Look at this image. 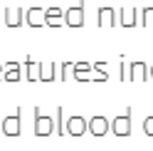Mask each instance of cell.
<instances>
[{
  "label": "cell",
  "instance_id": "6da1fadb",
  "mask_svg": "<svg viewBox=\"0 0 153 151\" xmlns=\"http://www.w3.org/2000/svg\"><path fill=\"white\" fill-rule=\"evenodd\" d=\"M67 131H69L72 136H79L87 131V119H82V117H69L67 119Z\"/></svg>",
  "mask_w": 153,
  "mask_h": 151
},
{
  "label": "cell",
  "instance_id": "7a4b0ae2",
  "mask_svg": "<svg viewBox=\"0 0 153 151\" xmlns=\"http://www.w3.org/2000/svg\"><path fill=\"white\" fill-rule=\"evenodd\" d=\"M106 129H109L106 117H91L89 119V131H91L94 136H104V134H106Z\"/></svg>",
  "mask_w": 153,
  "mask_h": 151
},
{
  "label": "cell",
  "instance_id": "3957f363",
  "mask_svg": "<svg viewBox=\"0 0 153 151\" xmlns=\"http://www.w3.org/2000/svg\"><path fill=\"white\" fill-rule=\"evenodd\" d=\"M111 129H114V134H119V136H128L131 134V119L128 117H116L111 121Z\"/></svg>",
  "mask_w": 153,
  "mask_h": 151
},
{
  "label": "cell",
  "instance_id": "277c9868",
  "mask_svg": "<svg viewBox=\"0 0 153 151\" xmlns=\"http://www.w3.org/2000/svg\"><path fill=\"white\" fill-rule=\"evenodd\" d=\"M67 25H69V27H82L84 25L82 7H72V10H67Z\"/></svg>",
  "mask_w": 153,
  "mask_h": 151
},
{
  "label": "cell",
  "instance_id": "5b68a950",
  "mask_svg": "<svg viewBox=\"0 0 153 151\" xmlns=\"http://www.w3.org/2000/svg\"><path fill=\"white\" fill-rule=\"evenodd\" d=\"M27 25H32V27H42V25H47V20H45V10H40V7H32V10L27 13Z\"/></svg>",
  "mask_w": 153,
  "mask_h": 151
},
{
  "label": "cell",
  "instance_id": "8992f818",
  "mask_svg": "<svg viewBox=\"0 0 153 151\" xmlns=\"http://www.w3.org/2000/svg\"><path fill=\"white\" fill-rule=\"evenodd\" d=\"M3 134H10V136L20 134V117H17V114L3 121Z\"/></svg>",
  "mask_w": 153,
  "mask_h": 151
},
{
  "label": "cell",
  "instance_id": "52a82bcc",
  "mask_svg": "<svg viewBox=\"0 0 153 151\" xmlns=\"http://www.w3.org/2000/svg\"><path fill=\"white\" fill-rule=\"evenodd\" d=\"M35 131L40 136H47V134H52V121L42 117V114H37V121H35Z\"/></svg>",
  "mask_w": 153,
  "mask_h": 151
},
{
  "label": "cell",
  "instance_id": "ba28073f",
  "mask_svg": "<svg viewBox=\"0 0 153 151\" xmlns=\"http://www.w3.org/2000/svg\"><path fill=\"white\" fill-rule=\"evenodd\" d=\"M45 20H47V25H62V10H57V7L47 10L45 13Z\"/></svg>",
  "mask_w": 153,
  "mask_h": 151
},
{
  "label": "cell",
  "instance_id": "9c48e42d",
  "mask_svg": "<svg viewBox=\"0 0 153 151\" xmlns=\"http://www.w3.org/2000/svg\"><path fill=\"white\" fill-rule=\"evenodd\" d=\"M131 70H133V74H128V77H133V79H146V64H141V62H136V64H131Z\"/></svg>",
  "mask_w": 153,
  "mask_h": 151
},
{
  "label": "cell",
  "instance_id": "30bf717a",
  "mask_svg": "<svg viewBox=\"0 0 153 151\" xmlns=\"http://www.w3.org/2000/svg\"><path fill=\"white\" fill-rule=\"evenodd\" d=\"M5 20H7V25H20V20H22V17H20V10H10V15H7Z\"/></svg>",
  "mask_w": 153,
  "mask_h": 151
},
{
  "label": "cell",
  "instance_id": "8fae6325",
  "mask_svg": "<svg viewBox=\"0 0 153 151\" xmlns=\"http://www.w3.org/2000/svg\"><path fill=\"white\" fill-rule=\"evenodd\" d=\"M143 131H146V134H151V136H153V117H148L146 121H143Z\"/></svg>",
  "mask_w": 153,
  "mask_h": 151
},
{
  "label": "cell",
  "instance_id": "7c38bea8",
  "mask_svg": "<svg viewBox=\"0 0 153 151\" xmlns=\"http://www.w3.org/2000/svg\"><path fill=\"white\" fill-rule=\"evenodd\" d=\"M99 13H101V20H99V22H101V25H109V22H111V10H99Z\"/></svg>",
  "mask_w": 153,
  "mask_h": 151
},
{
  "label": "cell",
  "instance_id": "4fadbf2b",
  "mask_svg": "<svg viewBox=\"0 0 153 151\" xmlns=\"http://www.w3.org/2000/svg\"><path fill=\"white\" fill-rule=\"evenodd\" d=\"M5 77H7V79H17V77H20V74H17V67H15V64H10V67H7V74H5Z\"/></svg>",
  "mask_w": 153,
  "mask_h": 151
},
{
  "label": "cell",
  "instance_id": "5bb4252c",
  "mask_svg": "<svg viewBox=\"0 0 153 151\" xmlns=\"http://www.w3.org/2000/svg\"><path fill=\"white\" fill-rule=\"evenodd\" d=\"M37 70H40V64H37V62H30V79H37V77H40Z\"/></svg>",
  "mask_w": 153,
  "mask_h": 151
},
{
  "label": "cell",
  "instance_id": "9a60e30c",
  "mask_svg": "<svg viewBox=\"0 0 153 151\" xmlns=\"http://www.w3.org/2000/svg\"><path fill=\"white\" fill-rule=\"evenodd\" d=\"M151 72H153V67H151Z\"/></svg>",
  "mask_w": 153,
  "mask_h": 151
}]
</instances>
